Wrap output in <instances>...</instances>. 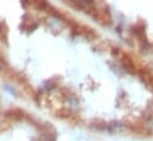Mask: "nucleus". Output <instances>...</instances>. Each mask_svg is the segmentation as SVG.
I'll return each mask as SVG.
<instances>
[]
</instances>
